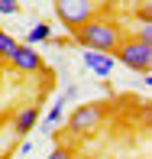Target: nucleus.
Segmentation results:
<instances>
[{
  "instance_id": "1",
  "label": "nucleus",
  "mask_w": 152,
  "mask_h": 159,
  "mask_svg": "<svg viewBox=\"0 0 152 159\" xmlns=\"http://www.w3.org/2000/svg\"><path fill=\"white\" fill-rule=\"evenodd\" d=\"M71 36H75V42L81 49H88V52H107V55H113L117 46L123 42L120 26L113 23L110 16H91L88 23L78 26Z\"/></svg>"
},
{
  "instance_id": "2",
  "label": "nucleus",
  "mask_w": 152,
  "mask_h": 159,
  "mask_svg": "<svg viewBox=\"0 0 152 159\" xmlns=\"http://www.w3.org/2000/svg\"><path fill=\"white\" fill-rule=\"evenodd\" d=\"M117 65H126L129 71H142L149 75L152 71V46L149 42H139V39H123L113 52Z\"/></svg>"
},
{
  "instance_id": "3",
  "label": "nucleus",
  "mask_w": 152,
  "mask_h": 159,
  "mask_svg": "<svg viewBox=\"0 0 152 159\" xmlns=\"http://www.w3.org/2000/svg\"><path fill=\"white\" fill-rule=\"evenodd\" d=\"M55 16L68 33H75L91 16H97V3L94 0H55Z\"/></svg>"
},
{
  "instance_id": "4",
  "label": "nucleus",
  "mask_w": 152,
  "mask_h": 159,
  "mask_svg": "<svg viewBox=\"0 0 152 159\" xmlns=\"http://www.w3.org/2000/svg\"><path fill=\"white\" fill-rule=\"evenodd\" d=\"M104 111H107V107L100 104V101H91V104L75 107V111H71V117H68V130H71L75 136H88V133H94V130L104 124Z\"/></svg>"
},
{
  "instance_id": "5",
  "label": "nucleus",
  "mask_w": 152,
  "mask_h": 159,
  "mask_svg": "<svg viewBox=\"0 0 152 159\" xmlns=\"http://www.w3.org/2000/svg\"><path fill=\"white\" fill-rule=\"evenodd\" d=\"M7 62H10V68L16 71V75H36V71H42V59H39V52H36L33 46H23V42L13 49V55H10Z\"/></svg>"
},
{
  "instance_id": "6",
  "label": "nucleus",
  "mask_w": 152,
  "mask_h": 159,
  "mask_svg": "<svg viewBox=\"0 0 152 159\" xmlns=\"http://www.w3.org/2000/svg\"><path fill=\"white\" fill-rule=\"evenodd\" d=\"M81 62H84V68H88L91 75H97V78H110L113 71H117V59L107 55V52H88V49H81Z\"/></svg>"
},
{
  "instance_id": "7",
  "label": "nucleus",
  "mask_w": 152,
  "mask_h": 159,
  "mask_svg": "<svg viewBox=\"0 0 152 159\" xmlns=\"http://www.w3.org/2000/svg\"><path fill=\"white\" fill-rule=\"evenodd\" d=\"M71 94H75V88H71V91H65V94H62L59 101H55L52 107H49L46 120H42V124H36V127L42 130V133H55V130H59V124L65 120V104H68V98H71Z\"/></svg>"
},
{
  "instance_id": "8",
  "label": "nucleus",
  "mask_w": 152,
  "mask_h": 159,
  "mask_svg": "<svg viewBox=\"0 0 152 159\" xmlns=\"http://www.w3.org/2000/svg\"><path fill=\"white\" fill-rule=\"evenodd\" d=\"M36 124H39V111H36V104L33 107H23V111L13 117V130H16L20 136H29L33 130H36Z\"/></svg>"
},
{
  "instance_id": "9",
  "label": "nucleus",
  "mask_w": 152,
  "mask_h": 159,
  "mask_svg": "<svg viewBox=\"0 0 152 159\" xmlns=\"http://www.w3.org/2000/svg\"><path fill=\"white\" fill-rule=\"evenodd\" d=\"M49 39H52V26H49V23H36L33 30L26 33L23 46H36V42H49Z\"/></svg>"
},
{
  "instance_id": "10",
  "label": "nucleus",
  "mask_w": 152,
  "mask_h": 159,
  "mask_svg": "<svg viewBox=\"0 0 152 159\" xmlns=\"http://www.w3.org/2000/svg\"><path fill=\"white\" fill-rule=\"evenodd\" d=\"M16 46H20V42L13 39L10 33H7V30H0V62H7V59H10V55H13V49H16Z\"/></svg>"
},
{
  "instance_id": "11",
  "label": "nucleus",
  "mask_w": 152,
  "mask_h": 159,
  "mask_svg": "<svg viewBox=\"0 0 152 159\" xmlns=\"http://www.w3.org/2000/svg\"><path fill=\"white\" fill-rule=\"evenodd\" d=\"M20 13V0H0V16H16Z\"/></svg>"
},
{
  "instance_id": "12",
  "label": "nucleus",
  "mask_w": 152,
  "mask_h": 159,
  "mask_svg": "<svg viewBox=\"0 0 152 159\" xmlns=\"http://www.w3.org/2000/svg\"><path fill=\"white\" fill-rule=\"evenodd\" d=\"M136 39L152 46V23H149V16H142V23H139V36H136Z\"/></svg>"
},
{
  "instance_id": "13",
  "label": "nucleus",
  "mask_w": 152,
  "mask_h": 159,
  "mask_svg": "<svg viewBox=\"0 0 152 159\" xmlns=\"http://www.w3.org/2000/svg\"><path fill=\"white\" fill-rule=\"evenodd\" d=\"M46 159H75V153H71V146H55Z\"/></svg>"
},
{
  "instance_id": "14",
  "label": "nucleus",
  "mask_w": 152,
  "mask_h": 159,
  "mask_svg": "<svg viewBox=\"0 0 152 159\" xmlns=\"http://www.w3.org/2000/svg\"><path fill=\"white\" fill-rule=\"evenodd\" d=\"M16 153H20V156H29V153H33V143H29V140H23V143H20V149H16Z\"/></svg>"
}]
</instances>
